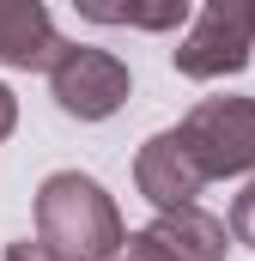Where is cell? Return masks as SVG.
Returning a JSON list of instances; mask_svg holds the SVG:
<instances>
[{
    "label": "cell",
    "instance_id": "cell-4",
    "mask_svg": "<svg viewBox=\"0 0 255 261\" xmlns=\"http://www.w3.org/2000/svg\"><path fill=\"white\" fill-rule=\"evenodd\" d=\"M183 140L207 176H255V97H200L183 116Z\"/></svg>",
    "mask_w": 255,
    "mask_h": 261
},
{
    "label": "cell",
    "instance_id": "cell-11",
    "mask_svg": "<svg viewBox=\"0 0 255 261\" xmlns=\"http://www.w3.org/2000/svg\"><path fill=\"white\" fill-rule=\"evenodd\" d=\"M116 261H158V255H152V243H146L140 231H128V243H122V255H116Z\"/></svg>",
    "mask_w": 255,
    "mask_h": 261
},
{
    "label": "cell",
    "instance_id": "cell-9",
    "mask_svg": "<svg viewBox=\"0 0 255 261\" xmlns=\"http://www.w3.org/2000/svg\"><path fill=\"white\" fill-rule=\"evenodd\" d=\"M231 237H237L243 249H255V176L231 195Z\"/></svg>",
    "mask_w": 255,
    "mask_h": 261
},
{
    "label": "cell",
    "instance_id": "cell-8",
    "mask_svg": "<svg viewBox=\"0 0 255 261\" xmlns=\"http://www.w3.org/2000/svg\"><path fill=\"white\" fill-rule=\"evenodd\" d=\"M91 24H134V31H176L194 24L189 0H152V6H134V0H73Z\"/></svg>",
    "mask_w": 255,
    "mask_h": 261
},
{
    "label": "cell",
    "instance_id": "cell-5",
    "mask_svg": "<svg viewBox=\"0 0 255 261\" xmlns=\"http://www.w3.org/2000/svg\"><path fill=\"white\" fill-rule=\"evenodd\" d=\"M213 176L200 170L194 146L183 140V128H164L152 134L140 152H134V189L152 200L158 213H176V206H194V195L207 189Z\"/></svg>",
    "mask_w": 255,
    "mask_h": 261
},
{
    "label": "cell",
    "instance_id": "cell-10",
    "mask_svg": "<svg viewBox=\"0 0 255 261\" xmlns=\"http://www.w3.org/2000/svg\"><path fill=\"white\" fill-rule=\"evenodd\" d=\"M0 261H67V255H55L43 237H37V243L24 237V243H6V255H0Z\"/></svg>",
    "mask_w": 255,
    "mask_h": 261
},
{
    "label": "cell",
    "instance_id": "cell-7",
    "mask_svg": "<svg viewBox=\"0 0 255 261\" xmlns=\"http://www.w3.org/2000/svg\"><path fill=\"white\" fill-rule=\"evenodd\" d=\"M158 261H225L231 237H225V219H213L207 206H176V213H158L146 231Z\"/></svg>",
    "mask_w": 255,
    "mask_h": 261
},
{
    "label": "cell",
    "instance_id": "cell-1",
    "mask_svg": "<svg viewBox=\"0 0 255 261\" xmlns=\"http://www.w3.org/2000/svg\"><path fill=\"white\" fill-rule=\"evenodd\" d=\"M37 237L67 261H116L128 243V225L97 176L55 170L37 189Z\"/></svg>",
    "mask_w": 255,
    "mask_h": 261
},
{
    "label": "cell",
    "instance_id": "cell-2",
    "mask_svg": "<svg viewBox=\"0 0 255 261\" xmlns=\"http://www.w3.org/2000/svg\"><path fill=\"white\" fill-rule=\"evenodd\" d=\"M255 55V0H207L170 49L183 79H231Z\"/></svg>",
    "mask_w": 255,
    "mask_h": 261
},
{
    "label": "cell",
    "instance_id": "cell-12",
    "mask_svg": "<svg viewBox=\"0 0 255 261\" xmlns=\"http://www.w3.org/2000/svg\"><path fill=\"white\" fill-rule=\"evenodd\" d=\"M12 128H18V97H12V91L0 85V140H6Z\"/></svg>",
    "mask_w": 255,
    "mask_h": 261
},
{
    "label": "cell",
    "instance_id": "cell-6",
    "mask_svg": "<svg viewBox=\"0 0 255 261\" xmlns=\"http://www.w3.org/2000/svg\"><path fill=\"white\" fill-rule=\"evenodd\" d=\"M67 43L55 37V18L43 0H0V67L18 73H55Z\"/></svg>",
    "mask_w": 255,
    "mask_h": 261
},
{
    "label": "cell",
    "instance_id": "cell-3",
    "mask_svg": "<svg viewBox=\"0 0 255 261\" xmlns=\"http://www.w3.org/2000/svg\"><path fill=\"white\" fill-rule=\"evenodd\" d=\"M128 91H134L128 61L110 55V49H91V43H67V55L49 73V97L73 122H110L128 103Z\"/></svg>",
    "mask_w": 255,
    "mask_h": 261
}]
</instances>
